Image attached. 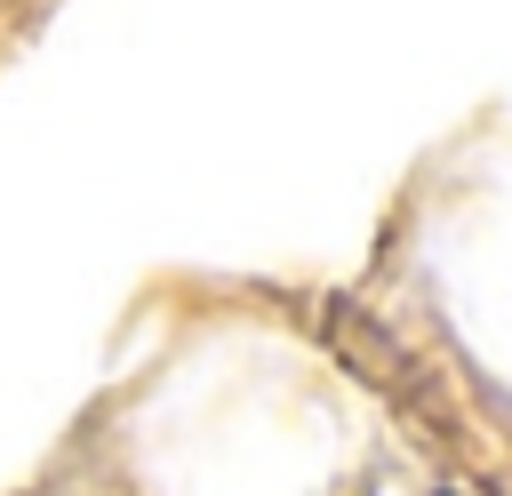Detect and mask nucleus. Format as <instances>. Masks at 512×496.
I'll use <instances>...</instances> for the list:
<instances>
[{"instance_id":"f257e3e1","label":"nucleus","mask_w":512,"mask_h":496,"mask_svg":"<svg viewBox=\"0 0 512 496\" xmlns=\"http://www.w3.org/2000/svg\"><path fill=\"white\" fill-rule=\"evenodd\" d=\"M440 496H472V488H440Z\"/></svg>"}]
</instances>
